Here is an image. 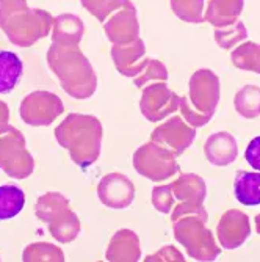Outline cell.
Instances as JSON below:
<instances>
[{
	"label": "cell",
	"mask_w": 260,
	"mask_h": 262,
	"mask_svg": "<svg viewBox=\"0 0 260 262\" xmlns=\"http://www.w3.org/2000/svg\"><path fill=\"white\" fill-rule=\"evenodd\" d=\"M23 73L22 60L17 54L0 51V94H8L19 83Z\"/></svg>",
	"instance_id": "obj_22"
},
{
	"label": "cell",
	"mask_w": 260,
	"mask_h": 262,
	"mask_svg": "<svg viewBox=\"0 0 260 262\" xmlns=\"http://www.w3.org/2000/svg\"><path fill=\"white\" fill-rule=\"evenodd\" d=\"M207 160L215 166H227L239 157V145L235 137L229 132L211 134L204 145Z\"/></svg>",
	"instance_id": "obj_16"
},
{
	"label": "cell",
	"mask_w": 260,
	"mask_h": 262,
	"mask_svg": "<svg viewBox=\"0 0 260 262\" xmlns=\"http://www.w3.org/2000/svg\"><path fill=\"white\" fill-rule=\"evenodd\" d=\"M176 206L170 213L171 220H177L183 215H198L208 220V213L204 207L207 196L205 181L195 173H180V176L170 184Z\"/></svg>",
	"instance_id": "obj_6"
},
{
	"label": "cell",
	"mask_w": 260,
	"mask_h": 262,
	"mask_svg": "<svg viewBox=\"0 0 260 262\" xmlns=\"http://www.w3.org/2000/svg\"><path fill=\"white\" fill-rule=\"evenodd\" d=\"M196 138V127L188 124L182 116H173L151 134V141L168 149L176 157L182 156L193 145Z\"/></svg>",
	"instance_id": "obj_11"
},
{
	"label": "cell",
	"mask_w": 260,
	"mask_h": 262,
	"mask_svg": "<svg viewBox=\"0 0 260 262\" xmlns=\"http://www.w3.org/2000/svg\"><path fill=\"white\" fill-rule=\"evenodd\" d=\"M205 0H171L173 13L183 22L201 24L204 22Z\"/></svg>",
	"instance_id": "obj_28"
},
{
	"label": "cell",
	"mask_w": 260,
	"mask_h": 262,
	"mask_svg": "<svg viewBox=\"0 0 260 262\" xmlns=\"http://www.w3.org/2000/svg\"><path fill=\"white\" fill-rule=\"evenodd\" d=\"M85 33L83 20L73 13H61L54 17L52 42L79 46Z\"/></svg>",
	"instance_id": "obj_18"
},
{
	"label": "cell",
	"mask_w": 260,
	"mask_h": 262,
	"mask_svg": "<svg viewBox=\"0 0 260 262\" xmlns=\"http://www.w3.org/2000/svg\"><path fill=\"white\" fill-rule=\"evenodd\" d=\"M188 101L201 115L214 118L220 102V77L210 69H198L188 83Z\"/></svg>",
	"instance_id": "obj_10"
},
{
	"label": "cell",
	"mask_w": 260,
	"mask_h": 262,
	"mask_svg": "<svg viewBox=\"0 0 260 262\" xmlns=\"http://www.w3.org/2000/svg\"><path fill=\"white\" fill-rule=\"evenodd\" d=\"M85 10H88L99 22H105L110 14L124 7L133 5L130 0H80Z\"/></svg>",
	"instance_id": "obj_30"
},
{
	"label": "cell",
	"mask_w": 260,
	"mask_h": 262,
	"mask_svg": "<svg viewBox=\"0 0 260 262\" xmlns=\"http://www.w3.org/2000/svg\"><path fill=\"white\" fill-rule=\"evenodd\" d=\"M233 107L246 120H254L260 116V86L245 85L240 88L235 94Z\"/></svg>",
	"instance_id": "obj_24"
},
{
	"label": "cell",
	"mask_w": 260,
	"mask_h": 262,
	"mask_svg": "<svg viewBox=\"0 0 260 262\" xmlns=\"http://www.w3.org/2000/svg\"><path fill=\"white\" fill-rule=\"evenodd\" d=\"M110 262H136L141 259V245L138 235L130 229H120L113 234L105 251Z\"/></svg>",
	"instance_id": "obj_17"
},
{
	"label": "cell",
	"mask_w": 260,
	"mask_h": 262,
	"mask_svg": "<svg viewBox=\"0 0 260 262\" xmlns=\"http://www.w3.org/2000/svg\"><path fill=\"white\" fill-rule=\"evenodd\" d=\"M245 8V0H210L204 19L215 29L230 26L239 20Z\"/></svg>",
	"instance_id": "obj_19"
},
{
	"label": "cell",
	"mask_w": 260,
	"mask_h": 262,
	"mask_svg": "<svg viewBox=\"0 0 260 262\" xmlns=\"http://www.w3.org/2000/svg\"><path fill=\"white\" fill-rule=\"evenodd\" d=\"M255 231L260 234V213H258V215H255Z\"/></svg>",
	"instance_id": "obj_37"
},
{
	"label": "cell",
	"mask_w": 260,
	"mask_h": 262,
	"mask_svg": "<svg viewBox=\"0 0 260 262\" xmlns=\"http://www.w3.org/2000/svg\"><path fill=\"white\" fill-rule=\"evenodd\" d=\"M47 64L70 98L88 99L96 93V71L79 46L52 42L47 51Z\"/></svg>",
	"instance_id": "obj_1"
},
{
	"label": "cell",
	"mask_w": 260,
	"mask_h": 262,
	"mask_svg": "<svg viewBox=\"0 0 260 262\" xmlns=\"http://www.w3.org/2000/svg\"><path fill=\"white\" fill-rule=\"evenodd\" d=\"M152 206L161 212V213H170L173 212L174 206H176V200H174V195H173V190L168 185H158L152 190Z\"/></svg>",
	"instance_id": "obj_32"
},
{
	"label": "cell",
	"mask_w": 260,
	"mask_h": 262,
	"mask_svg": "<svg viewBox=\"0 0 260 262\" xmlns=\"http://www.w3.org/2000/svg\"><path fill=\"white\" fill-rule=\"evenodd\" d=\"M111 58L117 73L124 77H136L145 68L146 63V44L138 38L130 44L117 46L113 44L111 47Z\"/></svg>",
	"instance_id": "obj_15"
},
{
	"label": "cell",
	"mask_w": 260,
	"mask_h": 262,
	"mask_svg": "<svg viewBox=\"0 0 260 262\" xmlns=\"http://www.w3.org/2000/svg\"><path fill=\"white\" fill-rule=\"evenodd\" d=\"M179 110H180V115H182L183 120L190 126H193V127H202V126H205L211 120V116L201 115L199 112H196L192 107V104H190V101H188L186 96H180V107H179Z\"/></svg>",
	"instance_id": "obj_33"
},
{
	"label": "cell",
	"mask_w": 260,
	"mask_h": 262,
	"mask_svg": "<svg viewBox=\"0 0 260 262\" xmlns=\"http://www.w3.org/2000/svg\"><path fill=\"white\" fill-rule=\"evenodd\" d=\"M55 140L67 149L70 159L80 168H88L101 156L104 127L99 118L83 113H69L55 127Z\"/></svg>",
	"instance_id": "obj_2"
},
{
	"label": "cell",
	"mask_w": 260,
	"mask_h": 262,
	"mask_svg": "<svg viewBox=\"0 0 260 262\" xmlns=\"http://www.w3.org/2000/svg\"><path fill=\"white\" fill-rule=\"evenodd\" d=\"M22 260L23 262H63L64 254L63 250L54 244H47V242H36L30 244L26 247L22 253Z\"/></svg>",
	"instance_id": "obj_27"
},
{
	"label": "cell",
	"mask_w": 260,
	"mask_h": 262,
	"mask_svg": "<svg viewBox=\"0 0 260 262\" xmlns=\"http://www.w3.org/2000/svg\"><path fill=\"white\" fill-rule=\"evenodd\" d=\"M69 207V200L66 196H63L58 192H49L36 200L35 215L41 223L49 225L55 217H58L61 212H64Z\"/></svg>",
	"instance_id": "obj_23"
},
{
	"label": "cell",
	"mask_w": 260,
	"mask_h": 262,
	"mask_svg": "<svg viewBox=\"0 0 260 262\" xmlns=\"http://www.w3.org/2000/svg\"><path fill=\"white\" fill-rule=\"evenodd\" d=\"M170 77L168 74V69L164 68V64L160 60L155 58H146L145 68L143 71L133 77V83L138 88H145L148 83H154V82H167Z\"/></svg>",
	"instance_id": "obj_31"
},
{
	"label": "cell",
	"mask_w": 260,
	"mask_h": 262,
	"mask_svg": "<svg viewBox=\"0 0 260 262\" xmlns=\"http://www.w3.org/2000/svg\"><path fill=\"white\" fill-rule=\"evenodd\" d=\"M245 159L255 171H260V135L249 141L245 152Z\"/></svg>",
	"instance_id": "obj_35"
},
{
	"label": "cell",
	"mask_w": 260,
	"mask_h": 262,
	"mask_svg": "<svg viewBox=\"0 0 260 262\" xmlns=\"http://www.w3.org/2000/svg\"><path fill=\"white\" fill-rule=\"evenodd\" d=\"M26 204V195L23 192L11 184L0 187V220L14 219L23 209Z\"/></svg>",
	"instance_id": "obj_25"
},
{
	"label": "cell",
	"mask_w": 260,
	"mask_h": 262,
	"mask_svg": "<svg viewBox=\"0 0 260 262\" xmlns=\"http://www.w3.org/2000/svg\"><path fill=\"white\" fill-rule=\"evenodd\" d=\"M245 39H248V30L242 20H235L230 26L215 29V41L223 49H232Z\"/></svg>",
	"instance_id": "obj_29"
},
{
	"label": "cell",
	"mask_w": 260,
	"mask_h": 262,
	"mask_svg": "<svg viewBox=\"0 0 260 262\" xmlns=\"http://www.w3.org/2000/svg\"><path fill=\"white\" fill-rule=\"evenodd\" d=\"M146 262H152V260H160V262H167V260H177V262H183L185 257L183 254L173 245L163 247L160 248L155 254H151L145 259Z\"/></svg>",
	"instance_id": "obj_34"
},
{
	"label": "cell",
	"mask_w": 260,
	"mask_h": 262,
	"mask_svg": "<svg viewBox=\"0 0 260 262\" xmlns=\"http://www.w3.org/2000/svg\"><path fill=\"white\" fill-rule=\"evenodd\" d=\"M232 63L239 69L260 74V44L252 41L242 42L232 52Z\"/></svg>",
	"instance_id": "obj_26"
},
{
	"label": "cell",
	"mask_w": 260,
	"mask_h": 262,
	"mask_svg": "<svg viewBox=\"0 0 260 262\" xmlns=\"http://www.w3.org/2000/svg\"><path fill=\"white\" fill-rule=\"evenodd\" d=\"M218 242L224 250H237L240 248L251 235L249 217L239 209L226 210L217 228Z\"/></svg>",
	"instance_id": "obj_13"
},
{
	"label": "cell",
	"mask_w": 260,
	"mask_h": 262,
	"mask_svg": "<svg viewBox=\"0 0 260 262\" xmlns=\"http://www.w3.org/2000/svg\"><path fill=\"white\" fill-rule=\"evenodd\" d=\"M180 107V96L164 83L154 82L143 88L139 101V110L151 123H158L168 115H173Z\"/></svg>",
	"instance_id": "obj_9"
},
{
	"label": "cell",
	"mask_w": 260,
	"mask_h": 262,
	"mask_svg": "<svg viewBox=\"0 0 260 262\" xmlns=\"http://www.w3.org/2000/svg\"><path fill=\"white\" fill-rule=\"evenodd\" d=\"M0 170L13 179H26L35 170L26 137L11 124L0 126Z\"/></svg>",
	"instance_id": "obj_5"
},
{
	"label": "cell",
	"mask_w": 260,
	"mask_h": 262,
	"mask_svg": "<svg viewBox=\"0 0 260 262\" xmlns=\"http://www.w3.org/2000/svg\"><path fill=\"white\" fill-rule=\"evenodd\" d=\"M133 168L138 174L154 182L167 181L179 173L176 156L154 141L146 143L135 151Z\"/></svg>",
	"instance_id": "obj_7"
},
{
	"label": "cell",
	"mask_w": 260,
	"mask_h": 262,
	"mask_svg": "<svg viewBox=\"0 0 260 262\" xmlns=\"http://www.w3.org/2000/svg\"><path fill=\"white\" fill-rule=\"evenodd\" d=\"M104 32L107 38L117 46L130 44L139 38V22L135 5L124 7L114 11L104 22Z\"/></svg>",
	"instance_id": "obj_14"
},
{
	"label": "cell",
	"mask_w": 260,
	"mask_h": 262,
	"mask_svg": "<svg viewBox=\"0 0 260 262\" xmlns=\"http://www.w3.org/2000/svg\"><path fill=\"white\" fill-rule=\"evenodd\" d=\"M98 196L110 209H127L135 200V185L123 173H108L98 185Z\"/></svg>",
	"instance_id": "obj_12"
},
{
	"label": "cell",
	"mask_w": 260,
	"mask_h": 262,
	"mask_svg": "<svg viewBox=\"0 0 260 262\" xmlns=\"http://www.w3.org/2000/svg\"><path fill=\"white\" fill-rule=\"evenodd\" d=\"M205 223L202 217L183 215L173 222V232L192 259L211 262L221 254V248Z\"/></svg>",
	"instance_id": "obj_4"
},
{
	"label": "cell",
	"mask_w": 260,
	"mask_h": 262,
	"mask_svg": "<svg viewBox=\"0 0 260 262\" xmlns=\"http://www.w3.org/2000/svg\"><path fill=\"white\" fill-rule=\"evenodd\" d=\"M233 193L239 203L243 206L260 204V173L255 171H239L233 181Z\"/></svg>",
	"instance_id": "obj_20"
},
{
	"label": "cell",
	"mask_w": 260,
	"mask_h": 262,
	"mask_svg": "<svg viewBox=\"0 0 260 262\" xmlns=\"http://www.w3.org/2000/svg\"><path fill=\"white\" fill-rule=\"evenodd\" d=\"M8 121H10V107L0 101V126L8 124Z\"/></svg>",
	"instance_id": "obj_36"
},
{
	"label": "cell",
	"mask_w": 260,
	"mask_h": 262,
	"mask_svg": "<svg viewBox=\"0 0 260 262\" xmlns=\"http://www.w3.org/2000/svg\"><path fill=\"white\" fill-rule=\"evenodd\" d=\"M63 101L51 91H33L22 99L19 107L20 120L29 126H49L63 115Z\"/></svg>",
	"instance_id": "obj_8"
},
{
	"label": "cell",
	"mask_w": 260,
	"mask_h": 262,
	"mask_svg": "<svg viewBox=\"0 0 260 262\" xmlns=\"http://www.w3.org/2000/svg\"><path fill=\"white\" fill-rule=\"evenodd\" d=\"M47 226H49L51 235L61 244L74 242L82 229L79 217L76 215V212L70 207L66 209L64 212H61L60 215L55 217Z\"/></svg>",
	"instance_id": "obj_21"
},
{
	"label": "cell",
	"mask_w": 260,
	"mask_h": 262,
	"mask_svg": "<svg viewBox=\"0 0 260 262\" xmlns=\"http://www.w3.org/2000/svg\"><path fill=\"white\" fill-rule=\"evenodd\" d=\"M54 27V16L30 8L27 0H0V29L11 44L30 47L45 38Z\"/></svg>",
	"instance_id": "obj_3"
}]
</instances>
